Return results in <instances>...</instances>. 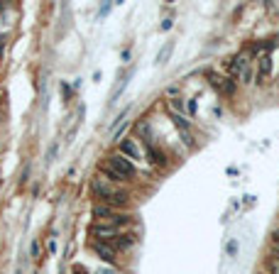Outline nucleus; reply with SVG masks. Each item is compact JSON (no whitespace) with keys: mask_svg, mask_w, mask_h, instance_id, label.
Wrapping results in <instances>:
<instances>
[{"mask_svg":"<svg viewBox=\"0 0 279 274\" xmlns=\"http://www.w3.org/2000/svg\"><path fill=\"white\" fill-rule=\"evenodd\" d=\"M5 40H8V35H5V32H3V35H0V44H3V42H5Z\"/></svg>","mask_w":279,"mask_h":274,"instance_id":"22","label":"nucleus"},{"mask_svg":"<svg viewBox=\"0 0 279 274\" xmlns=\"http://www.w3.org/2000/svg\"><path fill=\"white\" fill-rule=\"evenodd\" d=\"M120 154H122V157H127L130 162H135V159H142V152H140V147H137V142H135L132 137H125V140H120Z\"/></svg>","mask_w":279,"mask_h":274,"instance_id":"7","label":"nucleus"},{"mask_svg":"<svg viewBox=\"0 0 279 274\" xmlns=\"http://www.w3.org/2000/svg\"><path fill=\"white\" fill-rule=\"evenodd\" d=\"M247 66H250V59H247V54H245V52H240V54H235V57H233V62L228 64V71H230V76H240Z\"/></svg>","mask_w":279,"mask_h":274,"instance_id":"9","label":"nucleus"},{"mask_svg":"<svg viewBox=\"0 0 279 274\" xmlns=\"http://www.w3.org/2000/svg\"><path fill=\"white\" fill-rule=\"evenodd\" d=\"M169 52H172V44H167V49H162V54H159V59H157V62H159V64H164V59H167V54H169Z\"/></svg>","mask_w":279,"mask_h":274,"instance_id":"17","label":"nucleus"},{"mask_svg":"<svg viewBox=\"0 0 279 274\" xmlns=\"http://www.w3.org/2000/svg\"><path fill=\"white\" fill-rule=\"evenodd\" d=\"M91 247H93V252H96V254H98V257H100L105 264H113V267L118 264V250H115L110 242L93 240V242H91Z\"/></svg>","mask_w":279,"mask_h":274,"instance_id":"4","label":"nucleus"},{"mask_svg":"<svg viewBox=\"0 0 279 274\" xmlns=\"http://www.w3.org/2000/svg\"><path fill=\"white\" fill-rule=\"evenodd\" d=\"M30 254H32L35 259H40V254H42V242H40V240H32V245H30Z\"/></svg>","mask_w":279,"mask_h":274,"instance_id":"14","label":"nucleus"},{"mask_svg":"<svg viewBox=\"0 0 279 274\" xmlns=\"http://www.w3.org/2000/svg\"><path fill=\"white\" fill-rule=\"evenodd\" d=\"M169 115H172V123L179 127V132H181V137H184V142L186 145H194V137H191V123L181 115V113H174V110H169Z\"/></svg>","mask_w":279,"mask_h":274,"instance_id":"6","label":"nucleus"},{"mask_svg":"<svg viewBox=\"0 0 279 274\" xmlns=\"http://www.w3.org/2000/svg\"><path fill=\"white\" fill-rule=\"evenodd\" d=\"M88 232L93 235V240H100V242H113V240H115L120 232H125V230H120V228H115V225H110V223H93Z\"/></svg>","mask_w":279,"mask_h":274,"instance_id":"3","label":"nucleus"},{"mask_svg":"<svg viewBox=\"0 0 279 274\" xmlns=\"http://www.w3.org/2000/svg\"><path fill=\"white\" fill-rule=\"evenodd\" d=\"M96 274H115V272H110V269H98Z\"/></svg>","mask_w":279,"mask_h":274,"instance_id":"20","label":"nucleus"},{"mask_svg":"<svg viewBox=\"0 0 279 274\" xmlns=\"http://www.w3.org/2000/svg\"><path fill=\"white\" fill-rule=\"evenodd\" d=\"M257 64H259V71H257V84H264V79L272 74V59H269V54H262Z\"/></svg>","mask_w":279,"mask_h":274,"instance_id":"12","label":"nucleus"},{"mask_svg":"<svg viewBox=\"0 0 279 274\" xmlns=\"http://www.w3.org/2000/svg\"><path fill=\"white\" fill-rule=\"evenodd\" d=\"M186 108H189V113L194 115V113H196V101H189V103H186Z\"/></svg>","mask_w":279,"mask_h":274,"instance_id":"18","label":"nucleus"},{"mask_svg":"<svg viewBox=\"0 0 279 274\" xmlns=\"http://www.w3.org/2000/svg\"><path fill=\"white\" fill-rule=\"evenodd\" d=\"M208 84L218 91V93H223V96H233L235 93V81L230 79V76H218V74H208Z\"/></svg>","mask_w":279,"mask_h":274,"instance_id":"5","label":"nucleus"},{"mask_svg":"<svg viewBox=\"0 0 279 274\" xmlns=\"http://www.w3.org/2000/svg\"><path fill=\"white\" fill-rule=\"evenodd\" d=\"M74 274H86V272H83L81 267H76V269H74Z\"/></svg>","mask_w":279,"mask_h":274,"instance_id":"21","label":"nucleus"},{"mask_svg":"<svg viewBox=\"0 0 279 274\" xmlns=\"http://www.w3.org/2000/svg\"><path fill=\"white\" fill-rule=\"evenodd\" d=\"M105 164H108L110 169H115V171H118L122 179H127V181H130V179L137 174V169H135V162H130V159H127V157H122L120 152H113V154L105 159Z\"/></svg>","mask_w":279,"mask_h":274,"instance_id":"2","label":"nucleus"},{"mask_svg":"<svg viewBox=\"0 0 279 274\" xmlns=\"http://www.w3.org/2000/svg\"><path fill=\"white\" fill-rule=\"evenodd\" d=\"M98 171H100V176H108V181H110V184H125V181H127V179H122V176H120L115 169H110L105 162L98 167Z\"/></svg>","mask_w":279,"mask_h":274,"instance_id":"13","label":"nucleus"},{"mask_svg":"<svg viewBox=\"0 0 279 274\" xmlns=\"http://www.w3.org/2000/svg\"><path fill=\"white\" fill-rule=\"evenodd\" d=\"M135 242H137V237H135L132 232H120L110 245H113L115 250H130V247H135Z\"/></svg>","mask_w":279,"mask_h":274,"instance_id":"11","label":"nucleus"},{"mask_svg":"<svg viewBox=\"0 0 279 274\" xmlns=\"http://www.w3.org/2000/svg\"><path fill=\"white\" fill-rule=\"evenodd\" d=\"M267 267H269V274H279V259L277 257H269L267 259Z\"/></svg>","mask_w":279,"mask_h":274,"instance_id":"15","label":"nucleus"},{"mask_svg":"<svg viewBox=\"0 0 279 274\" xmlns=\"http://www.w3.org/2000/svg\"><path fill=\"white\" fill-rule=\"evenodd\" d=\"M91 191H93V196H96L100 203L113 206V208L127 206V201H130V193H127V191L115 189V184H110V181H108V179H103L100 174L91 181Z\"/></svg>","mask_w":279,"mask_h":274,"instance_id":"1","label":"nucleus"},{"mask_svg":"<svg viewBox=\"0 0 279 274\" xmlns=\"http://www.w3.org/2000/svg\"><path fill=\"white\" fill-rule=\"evenodd\" d=\"M91 213H93V218H96V220H100V223H108V220H110V218H113L118 211H115L113 206H105V203H96Z\"/></svg>","mask_w":279,"mask_h":274,"instance_id":"10","label":"nucleus"},{"mask_svg":"<svg viewBox=\"0 0 279 274\" xmlns=\"http://www.w3.org/2000/svg\"><path fill=\"white\" fill-rule=\"evenodd\" d=\"M235 250H238V245H235V242H230V245H228V252H230V254H235Z\"/></svg>","mask_w":279,"mask_h":274,"instance_id":"19","label":"nucleus"},{"mask_svg":"<svg viewBox=\"0 0 279 274\" xmlns=\"http://www.w3.org/2000/svg\"><path fill=\"white\" fill-rule=\"evenodd\" d=\"M240 79H242V84H250V81H252V66H247V69L240 74Z\"/></svg>","mask_w":279,"mask_h":274,"instance_id":"16","label":"nucleus"},{"mask_svg":"<svg viewBox=\"0 0 279 274\" xmlns=\"http://www.w3.org/2000/svg\"><path fill=\"white\" fill-rule=\"evenodd\" d=\"M147 162L155 164V167H164V164H167V154H164L152 140H147Z\"/></svg>","mask_w":279,"mask_h":274,"instance_id":"8","label":"nucleus"},{"mask_svg":"<svg viewBox=\"0 0 279 274\" xmlns=\"http://www.w3.org/2000/svg\"><path fill=\"white\" fill-rule=\"evenodd\" d=\"M18 274H22V269H20V272H18Z\"/></svg>","mask_w":279,"mask_h":274,"instance_id":"24","label":"nucleus"},{"mask_svg":"<svg viewBox=\"0 0 279 274\" xmlns=\"http://www.w3.org/2000/svg\"><path fill=\"white\" fill-rule=\"evenodd\" d=\"M0 125H3V110H0Z\"/></svg>","mask_w":279,"mask_h":274,"instance_id":"23","label":"nucleus"}]
</instances>
